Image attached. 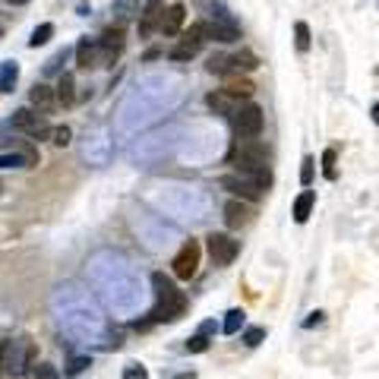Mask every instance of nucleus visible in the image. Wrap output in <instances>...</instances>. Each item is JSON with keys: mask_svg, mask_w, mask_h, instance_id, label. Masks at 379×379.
Listing matches in <instances>:
<instances>
[{"mask_svg": "<svg viewBox=\"0 0 379 379\" xmlns=\"http://www.w3.org/2000/svg\"><path fill=\"white\" fill-rule=\"evenodd\" d=\"M152 294H155V306L148 313V326H158V322H177L187 313V294H183L165 272H152Z\"/></svg>", "mask_w": 379, "mask_h": 379, "instance_id": "obj_3", "label": "nucleus"}, {"mask_svg": "<svg viewBox=\"0 0 379 379\" xmlns=\"http://www.w3.org/2000/svg\"><path fill=\"white\" fill-rule=\"evenodd\" d=\"M199 259H202V247H199V240H183V247L177 250V256H174V275L181 281H190L193 275L199 272Z\"/></svg>", "mask_w": 379, "mask_h": 379, "instance_id": "obj_9", "label": "nucleus"}, {"mask_svg": "<svg viewBox=\"0 0 379 379\" xmlns=\"http://www.w3.org/2000/svg\"><path fill=\"white\" fill-rule=\"evenodd\" d=\"M29 101H32L38 111H54V105H57V92L51 89V86H44V83H35L32 92H29Z\"/></svg>", "mask_w": 379, "mask_h": 379, "instance_id": "obj_19", "label": "nucleus"}, {"mask_svg": "<svg viewBox=\"0 0 379 379\" xmlns=\"http://www.w3.org/2000/svg\"><path fill=\"white\" fill-rule=\"evenodd\" d=\"M244 322H247V313L234 306V310H228V313H224V326H222V332H224V335H237V332L244 329Z\"/></svg>", "mask_w": 379, "mask_h": 379, "instance_id": "obj_27", "label": "nucleus"}, {"mask_svg": "<svg viewBox=\"0 0 379 379\" xmlns=\"http://www.w3.org/2000/svg\"><path fill=\"white\" fill-rule=\"evenodd\" d=\"M335 158H338L335 148L322 152V174H326V181H335Z\"/></svg>", "mask_w": 379, "mask_h": 379, "instance_id": "obj_31", "label": "nucleus"}, {"mask_svg": "<svg viewBox=\"0 0 379 379\" xmlns=\"http://www.w3.org/2000/svg\"><path fill=\"white\" fill-rule=\"evenodd\" d=\"M38 165V148H10L0 152V168H35Z\"/></svg>", "mask_w": 379, "mask_h": 379, "instance_id": "obj_15", "label": "nucleus"}, {"mask_svg": "<svg viewBox=\"0 0 379 379\" xmlns=\"http://www.w3.org/2000/svg\"><path fill=\"white\" fill-rule=\"evenodd\" d=\"M199 332H202V335H212V332H215V322H202V326H199Z\"/></svg>", "mask_w": 379, "mask_h": 379, "instance_id": "obj_43", "label": "nucleus"}, {"mask_svg": "<svg viewBox=\"0 0 379 379\" xmlns=\"http://www.w3.org/2000/svg\"><path fill=\"white\" fill-rule=\"evenodd\" d=\"M89 281L114 313L133 316L142 306V297H146L142 278L136 275V269L130 265V259L124 253L99 250L89 259Z\"/></svg>", "mask_w": 379, "mask_h": 379, "instance_id": "obj_2", "label": "nucleus"}, {"mask_svg": "<svg viewBox=\"0 0 379 379\" xmlns=\"http://www.w3.org/2000/svg\"><path fill=\"white\" fill-rule=\"evenodd\" d=\"M313 206H316V193L313 190H304V193L294 199V222L304 224L306 218H310V212H313Z\"/></svg>", "mask_w": 379, "mask_h": 379, "instance_id": "obj_23", "label": "nucleus"}, {"mask_svg": "<svg viewBox=\"0 0 379 379\" xmlns=\"http://www.w3.org/2000/svg\"><path fill=\"white\" fill-rule=\"evenodd\" d=\"M183 19H187V7H183V3H174V7L165 10V16H161V25H158V32L177 35V32H181V25H183Z\"/></svg>", "mask_w": 379, "mask_h": 379, "instance_id": "obj_18", "label": "nucleus"}, {"mask_svg": "<svg viewBox=\"0 0 379 379\" xmlns=\"http://www.w3.org/2000/svg\"><path fill=\"white\" fill-rule=\"evenodd\" d=\"M190 57H196V51L187 48V44H177V48L171 51V60H190Z\"/></svg>", "mask_w": 379, "mask_h": 379, "instance_id": "obj_40", "label": "nucleus"}, {"mask_svg": "<svg viewBox=\"0 0 379 379\" xmlns=\"http://www.w3.org/2000/svg\"><path fill=\"white\" fill-rule=\"evenodd\" d=\"M206 348H209V335H202V332H196V335L187 341V351H190V354H202Z\"/></svg>", "mask_w": 379, "mask_h": 379, "instance_id": "obj_34", "label": "nucleus"}, {"mask_svg": "<svg viewBox=\"0 0 379 379\" xmlns=\"http://www.w3.org/2000/svg\"><path fill=\"white\" fill-rule=\"evenodd\" d=\"M222 187L234 196L247 199V202H256L263 199L272 187V171H234V174H224L222 177Z\"/></svg>", "mask_w": 379, "mask_h": 379, "instance_id": "obj_5", "label": "nucleus"}, {"mask_svg": "<svg viewBox=\"0 0 379 379\" xmlns=\"http://www.w3.org/2000/svg\"><path fill=\"white\" fill-rule=\"evenodd\" d=\"M35 379H57V370H54L51 363H38V367H35Z\"/></svg>", "mask_w": 379, "mask_h": 379, "instance_id": "obj_41", "label": "nucleus"}, {"mask_svg": "<svg viewBox=\"0 0 379 379\" xmlns=\"http://www.w3.org/2000/svg\"><path fill=\"white\" fill-rule=\"evenodd\" d=\"M206 70H209V73H215V76H224V73H228L224 54H212V57H209V64H206Z\"/></svg>", "mask_w": 379, "mask_h": 379, "instance_id": "obj_36", "label": "nucleus"}, {"mask_svg": "<svg viewBox=\"0 0 379 379\" xmlns=\"http://www.w3.org/2000/svg\"><path fill=\"white\" fill-rule=\"evenodd\" d=\"M370 114H373V124H379V101L373 105V111H370Z\"/></svg>", "mask_w": 379, "mask_h": 379, "instance_id": "obj_45", "label": "nucleus"}, {"mask_svg": "<svg viewBox=\"0 0 379 379\" xmlns=\"http://www.w3.org/2000/svg\"><path fill=\"white\" fill-rule=\"evenodd\" d=\"M161 16H165V0H146V7H142V13H140V35L142 38L158 32Z\"/></svg>", "mask_w": 379, "mask_h": 379, "instance_id": "obj_14", "label": "nucleus"}, {"mask_svg": "<svg viewBox=\"0 0 379 379\" xmlns=\"http://www.w3.org/2000/svg\"><path fill=\"white\" fill-rule=\"evenodd\" d=\"M231 127L237 136H259L263 133V107L247 101L231 111Z\"/></svg>", "mask_w": 379, "mask_h": 379, "instance_id": "obj_7", "label": "nucleus"}, {"mask_svg": "<svg viewBox=\"0 0 379 379\" xmlns=\"http://www.w3.org/2000/svg\"><path fill=\"white\" fill-rule=\"evenodd\" d=\"M253 206H250L247 199H231L228 206H224V224L231 228V231H240V228H247L250 222H253Z\"/></svg>", "mask_w": 379, "mask_h": 379, "instance_id": "obj_13", "label": "nucleus"}, {"mask_svg": "<svg viewBox=\"0 0 379 379\" xmlns=\"http://www.w3.org/2000/svg\"><path fill=\"white\" fill-rule=\"evenodd\" d=\"M124 51V25H107L99 38V66H111Z\"/></svg>", "mask_w": 379, "mask_h": 379, "instance_id": "obj_11", "label": "nucleus"}, {"mask_svg": "<svg viewBox=\"0 0 379 379\" xmlns=\"http://www.w3.org/2000/svg\"><path fill=\"white\" fill-rule=\"evenodd\" d=\"M51 35H54V25L51 23H42L38 29L32 32V38H29V48H42V44L51 42Z\"/></svg>", "mask_w": 379, "mask_h": 379, "instance_id": "obj_29", "label": "nucleus"}, {"mask_svg": "<svg viewBox=\"0 0 379 379\" xmlns=\"http://www.w3.org/2000/svg\"><path fill=\"white\" fill-rule=\"evenodd\" d=\"M70 140H73V130H70V127H54V133H51V142H54V146H70Z\"/></svg>", "mask_w": 379, "mask_h": 379, "instance_id": "obj_33", "label": "nucleus"}, {"mask_svg": "<svg viewBox=\"0 0 379 379\" xmlns=\"http://www.w3.org/2000/svg\"><path fill=\"white\" fill-rule=\"evenodd\" d=\"M209 38V32H206V23H193L183 32V38H181V44H187V48H193V51H199L202 48V42Z\"/></svg>", "mask_w": 379, "mask_h": 379, "instance_id": "obj_26", "label": "nucleus"}, {"mask_svg": "<svg viewBox=\"0 0 379 379\" xmlns=\"http://www.w3.org/2000/svg\"><path fill=\"white\" fill-rule=\"evenodd\" d=\"M0 190H3V183H0Z\"/></svg>", "mask_w": 379, "mask_h": 379, "instance_id": "obj_47", "label": "nucleus"}, {"mask_svg": "<svg viewBox=\"0 0 379 379\" xmlns=\"http://www.w3.org/2000/svg\"><path fill=\"white\" fill-rule=\"evenodd\" d=\"M224 64H228V73L224 76H240V73H250V70H256L259 66V57H256L253 51H237V54H228L224 57Z\"/></svg>", "mask_w": 379, "mask_h": 379, "instance_id": "obj_16", "label": "nucleus"}, {"mask_svg": "<svg viewBox=\"0 0 379 379\" xmlns=\"http://www.w3.org/2000/svg\"><path fill=\"white\" fill-rule=\"evenodd\" d=\"M57 105H64V107H70V105H76V79L70 73H60V79H57Z\"/></svg>", "mask_w": 379, "mask_h": 379, "instance_id": "obj_24", "label": "nucleus"}, {"mask_svg": "<svg viewBox=\"0 0 379 379\" xmlns=\"http://www.w3.org/2000/svg\"><path fill=\"white\" fill-rule=\"evenodd\" d=\"M263 338H265V329H263V326H250V329L244 332V345L256 348L259 341H263Z\"/></svg>", "mask_w": 379, "mask_h": 379, "instance_id": "obj_35", "label": "nucleus"}, {"mask_svg": "<svg viewBox=\"0 0 379 379\" xmlns=\"http://www.w3.org/2000/svg\"><path fill=\"white\" fill-rule=\"evenodd\" d=\"M51 313L57 329L66 338H73L76 345H99V348H117L120 341H111V322L105 310L83 291L79 285H60L51 294Z\"/></svg>", "mask_w": 379, "mask_h": 379, "instance_id": "obj_1", "label": "nucleus"}, {"mask_svg": "<svg viewBox=\"0 0 379 379\" xmlns=\"http://www.w3.org/2000/svg\"><path fill=\"white\" fill-rule=\"evenodd\" d=\"M66 54H70V51H57V54H54V57L48 60V64H44V76H57L60 73V66H64V60H66Z\"/></svg>", "mask_w": 379, "mask_h": 379, "instance_id": "obj_32", "label": "nucleus"}, {"mask_svg": "<svg viewBox=\"0 0 379 379\" xmlns=\"http://www.w3.org/2000/svg\"><path fill=\"white\" fill-rule=\"evenodd\" d=\"M111 10H114V19L120 25H124L127 19L133 16V13H142V10H140V0H114V7H111Z\"/></svg>", "mask_w": 379, "mask_h": 379, "instance_id": "obj_28", "label": "nucleus"}, {"mask_svg": "<svg viewBox=\"0 0 379 379\" xmlns=\"http://www.w3.org/2000/svg\"><path fill=\"white\" fill-rule=\"evenodd\" d=\"M86 367H92L89 357H73V363H70V370H66V373H70V376H79Z\"/></svg>", "mask_w": 379, "mask_h": 379, "instance_id": "obj_39", "label": "nucleus"}, {"mask_svg": "<svg viewBox=\"0 0 379 379\" xmlns=\"http://www.w3.org/2000/svg\"><path fill=\"white\" fill-rule=\"evenodd\" d=\"M319 322H322V313L316 310V313H310V319H306L304 326H306V329H313V326H319Z\"/></svg>", "mask_w": 379, "mask_h": 379, "instance_id": "obj_42", "label": "nucleus"}, {"mask_svg": "<svg viewBox=\"0 0 379 379\" xmlns=\"http://www.w3.org/2000/svg\"><path fill=\"white\" fill-rule=\"evenodd\" d=\"M10 124L16 127V130H23L25 136H32V140H51V133H54V127L44 120V114H38L32 107L13 111V120H10Z\"/></svg>", "mask_w": 379, "mask_h": 379, "instance_id": "obj_8", "label": "nucleus"}, {"mask_svg": "<svg viewBox=\"0 0 379 379\" xmlns=\"http://www.w3.org/2000/svg\"><path fill=\"white\" fill-rule=\"evenodd\" d=\"M313 158H304V168H300V183H304V187H310V181H313Z\"/></svg>", "mask_w": 379, "mask_h": 379, "instance_id": "obj_38", "label": "nucleus"}, {"mask_svg": "<svg viewBox=\"0 0 379 379\" xmlns=\"http://www.w3.org/2000/svg\"><path fill=\"white\" fill-rule=\"evenodd\" d=\"M32 357H35V348L25 335L3 341V345H0V367H3V376L19 379L25 373V367L32 363Z\"/></svg>", "mask_w": 379, "mask_h": 379, "instance_id": "obj_6", "label": "nucleus"}, {"mask_svg": "<svg viewBox=\"0 0 379 379\" xmlns=\"http://www.w3.org/2000/svg\"><path fill=\"white\" fill-rule=\"evenodd\" d=\"M7 3H13V7H23V3H29V0H7Z\"/></svg>", "mask_w": 379, "mask_h": 379, "instance_id": "obj_46", "label": "nucleus"}, {"mask_svg": "<svg viewBox=\"0 0 379 379\" xmlns=\"http://www.w3.org/2000/svg\"><path fill=\"white\" fill-rule=\"evenodd\" d=\"M83 155H86V161L95 165V168H105L107 161H111V142L105 140V133H92V136H86Z\"/></svg>", "mask_w": 379, "mask_h": 379, "instance_id": "obj_12", "label": "nucleus"}, {"mask_svg": "<svg viewBox=\"0 0 379 379\" xmlns=\"http://www.w3.org/2000/svg\"><path fill=\"white\" fill-rule=\"evenodd\" d=\"M206 32H209V38H215V42H222V44H231L240 38V29L234 23H206Z\"/></svg>", "mask_w": 379, "mask_h": 379, "instance_id": "obj_21", "label": "nucleus"}, {"mask_svg": "<svg viewBox=\"0 0 379 379\" xmlns=\"http://www.w3.org/2000/svg\"><path fill=\"white\" fill-rule=\"evenodd\" d=\"M294 44H297V51H300V54H306V51H310V25L306 23H297L294 25Z\"/></svg>", "mask_w": 379, "mask_h": 379, "instance_id": "obj_30", "label": "nucleus"}, {"mask_svg": "<svg viewBox=\"0 0 379 379\" xmlns=\"http://www.w3.org/2000/svg\"><path fill=\"white\" fill-rule=\"evenodd\" d=\"M171 379H196V373H193V370H183V373H177V376H171Z\"/></svg>", "mask_w": 379, "mask_h": 379, "instance_id": "obj_44", "label": "nucleus"}, {"mask_svg": "<svg viewBox=\"0 0 379 379\" xmlns=\"http://www.w3.org/2000/svg\"><path fill=\"white\" fill-rule=\"evenodd\" d=\"M269 161H272V152L256 136H237L234 146L228 148V165H234L237 171H269Z\"/></svg>", "mask_w": 379, "mask_h": 379, "instance_id": "obj_4", "label": "nucleus"}, {"mask_svg": "<svg viewBox=\"0 0 379 379\" xmlns=\"http://www.w3.org/2000/svg\"><path fill=\"white\" fill-rule=\"evenodd\" d=\"M19 83V64L16 60H3L0 64V92H13Z\"/></svg>", "mask_w": 379, "mask_h": 379, "instance_id": "obj_25", "label": "nucleus"}, {"mask_svg": "<svg viewBox=\"0 0 379 379\" xmlns=\"http://www.w3.org/2000/svg\"><path fill=\"white\" fill-rule=\"evenodd\" d=\"M124 379H148V370L142 363H127L124 367Z\"/></svg>", "mask_w": 379, "mask_h": 379, "instance_id": "obj_37", "label": "nucleus"}, {"mask_svg": "<svg viewBox=\"0 0 379 379\" xmlns=\"http://www.w3.org/2000/svg\"><path fill=\"white\" fill-rule=\"evenodd\" d=\"M206 105L212 107L215 114H228V117H231V111L240 105V101L231 99V95H228L224 89H215V92H209V95H206Z\"/></svg>", "mask_w": 379, "mask_h": 379, "instance_id": "obj_20", "label": "nucleus"}, {"mask_svg": "<svg viewBox=\"0 0 379 379\" xmlns=\"http://www.w3.org/2000/svg\"><path fill=\"white\" fill-rule=\"evenodd\" d=\"M224 92H228L231 99H237V101H247L250 95L256 92V86L250 83V79H244V76H231V79L224 83Z\"/></svg>", "mask_w": 379, "mask_h": 379, "instance_id": "obj_22", "label": "nucleus"}, {"mask_svg": "<svg viewBox=\"0 0 379 379\" xmlns=\"http://www.w3.org/2000/svg\"><path fill=\"white\" fill-rule=\"evenodd\" d=\"M206 247L209 256H212L215 265H231L240 253V240H234L231 234H222V231H212L206 237Z\"/></svg>", "mask_w": 379, "mask_h": 379, "instance_id": "obj_10", "label": "nucleus"}, {"mask_svg": "<svg viewBox=\"0 0 379 379\" xmlns=\"http://www.w3.org/2000/svg\"><path fill=\"white\" fill-rule=\"evenodd\" d=\"M76 66L79 70L99 66V38H79V44H76Z\"/></svg>", "mask_w": 379, "mask_h": 379, "instance_id": "obj_17", "label": "nucleus"}]
</instances>
